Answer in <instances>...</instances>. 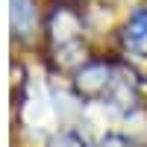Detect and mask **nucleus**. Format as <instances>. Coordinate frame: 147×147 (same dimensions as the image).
Returning a JSON list of instances; mask_svg holds the SVG:
<instances>
[{
  "mask_svg": "<svg viewBox=\"0 0 147 147\" xmlns=\"http://www.w3.org/2000/svg\"><path fill=\"white\" fill-rule=\"evenodd\" d=\"M124 41H127V47L132 53L147 56V6H138L129 15L127 30H124Z\"/></svg>",
  "mask_w": 147,
  "mask_h": 147,
  "instance_id": "obj_1",
  "label": "nucleus"
},
{
  "mask_svg": "<svg viewBox=\"0 0 147 147\" xmlns=\"http://www.w3.org/2000/svg\"><path fill=\"white\" fill-rule=\"evenodd\" d=\"M109 88V68L103 62H91L80 71V91L85 97H97Z\"/></svg>",
  "mask_w": 147,
  "mask_h": 147,
  "instance_id": "obj_2",
  "label": "nucleus"
},
{
  "mask_svg": "<svg viewBox=\"0 0 147 147\" xmlns=\"http://www.w3.org/2000/svg\"><path fill=\"white\" fill-rule=\"evenodd\" d=\"M12 18H15L18 27H27V21L32 18V12H30V0H12Z\"/></svg>",
  "mask_w": 147,
  "mask_h": 147,
  "instance_id": "obj_3",
  "label": "nucleus"
}]
</instances>
